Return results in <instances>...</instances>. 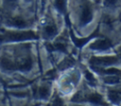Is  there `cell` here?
Returning <instances> with one entry per match:
<instances>
[{"mask_svg": "<svg viewBox=\"0 0 121 106\" xmlns=\"http://www.w3.org/2000/svg\"><path fill=\"white\" fill-rule=\"evenodd\" d=\"M36 35L32 31H8L0 35V41H22L27 39H35Z\"/></svg>", "mask_w": 121, "mask_h": 106, "instance_id": "6da1fadb", "label": "cell"}, {"mask_svg": "<svg viewBox=\"0 0 121 106\" xmlns=\"http://www.w3.org/2000/svg\"><path fill=\"white\" fill-rule=\"evenodd\" d=\"M93 18V12L91 8L88 5L83 6L82 10H81V15H80V22L82 25H85L89 23Z\"/></svg>", "mask_w": 121, "mask_h": 106, "instance_id": "7a4b0ae2", "label": "cell"}, {"mask_svg": "<svg viewBox=\"0 0 121 106\" xmlns=\"http://www.w3.org/2000/svg\"><path fill=\"white\" fill-rule=\"evenodd\" d=\"M16 67L22 71H27L32 67V60L29 57H25L21 59L17 63Z\"/></svg>", "mask_w": 121, "mask_h": 106, "instance_id": "3957f363", "label": "cell"}, {"mask_svg": "<svg viewBox=\"0 0 121 106\" xmlns=\"http://www.w3.org/2000/svg\"><path fill=\"white\" fill-rule=\"evenodd\" d=\"M91 62L97 65H109L114 63L116 62V58L114 57H103V58H95L92 59Z\"/></svg>", "mask_w": 121, "mask_h": 106, "instance_id": "277c9868", "label": "cell"}, {"mask_svg": "<svg viewBox=\"0 0 121 106\" xmlns=\"http://www.w3.org/2000/svg\"><path fill=\"white\" fill-rule=\"evenodd\" d=\"M111 45H112V43L109 40H107V39H99V40L95 41L91 45V47L94 48V49L104 50V49H107V48L111 47Z\"/></svg>", "mask_w": 121, "mask_h": 106, "instance_id": "5b68a950", "label": "cell"}, {"mask_svg": "<svg viewBox=\"0 0 121 106\" xmlns=\"http://www.w3.org/2000/svg\"><path fill=\"white\" fill-rule=\"evenodd\" d=\"M8 23H9V25L14 26H17V27H26L27 26V22L20 16H15V17L9 18L8 20Z\"/></svg>", "mask_w": 121, "mask_h": 106, "instance_id": "8992f818", "label": "cell"}, {"mask_svg": "<svg viewBox=\"0 0 121 106\" xmlns=\"http://www.w3.org/2000/svg\"><path fill=\"white\" fill-rule=\"evenodd\" d=\"M0 65L3 69H6V70H12L16 68V63L7 57H2L0 59Z\"/></svg>", "mask_w": 121, "mask_h": 106, "instance_id": "52a82bcc", "label": "cell"}, {"mask_svg": "<svg viewBox=\"0 0 121 106\" xmlns=\"http://www.w3.org/2000/svg\"><path fill=\"white\" fill-rule=\"evenodd\" d=\"M43 32H44V34H45L47 37L55 36L56 33H57V26H56L55 24H53V23L47 24V25H45L44 27H43Z\"/></svg>", "mask_w": 121, "mask_h": 106, "instance_id": "ba28073f", "label": "cell"}, {"mask_svg": "<svg viewBox=\"0 0 121 106\" xmlns=\"http://www.w3.org/2000/svg\"><path fill=\"white\" fill-rule=\"evenodd\" d=\"M37 96L41 98H45L49 95V88L46 85H42L37 89Z\"/></svg>", "mask_w": 121, "mask_h": 106, "instance_id": "9c48e42d", "label": "cell"}, {"mask_svg": "<svg viewBox=\"0 0 121 106\" xmlns=\"http://www.w3.org/2000/svg\"><path fill=\"white\" fill-rule=\"evenodd\" d=\"M88 100L95 103V104H103V98L102 97L97 93H93L88 96Z\"/></svg>", "mask_w": 121, "mask_h": 106, "instance_id": "30bf717a", "label": "cell"}, {"mask_svg": "<svg viewBox=\"0 0 121 106\" xmlns=\"http://www.w3.org/2000/svg\"><path fill=\"white\" fill-rule=\"evenodd\" d=\"M54 5H55V7L60 12H64V10H65V5H66V1L65 0H55Z\"/></svg>", "mask_w": 121, "mask_h": 106, "instance_id": "8fae6325", "label": "cell"}, {"mask_svg": "<svg viewBox=\"0 0 121 106\" xmlns=\"http://www.w3.org/2000/svg\"><path fill=\"white\" fill-rule=\"evenodd\" d=\"M52 48L56 49V50H60V51H65L66 49V45L64 44V42L62 41H58L55 44H52Z\"/></svg>", "mask_w": 121, "mask_h": 106, "instance_id": "7c38bea8", "label": "cell"}, {"mask_svg": "<svg viewBox=\"0 0 121 106\" xmlns=\"http://www.w3.org/2000/svg\"><path fill=\"white\" fill-rule=\"evenodd\" d=\"M109 97L112 101L113 102H118L119 99H120V96H119V93L115 92V91H111L109 93Z\"/></svg>", "mask_w": 121, "mask_h": 106, "instance_id": "4fadbf2b", "label": "cell"}, {"mask_svg": "<svg viewBox=\"0 0 121 106\" xmlns=\"http://www.w3.org/2000/svg\"><path fill=\"white\" fill-rule=\"evenodd\" d=\"M104 73L109 74V75H117V74H119V73H120V71H119V70H117V69H115V68H110V69L105 70V71H104Z\"/></svg>", "mask_w": 121, "mask_h": 106, "instance_id": "5bb4252c", "label": "cell"}, {"mask_svg": "<svg viewBox=\"0 0 121 106\" xmlns=\"http://www.w3.org/2000/svg\"><path fill=\"white\" fill-rule=\"evenodd\" d=\"M105 81L108 83H115L118 81V78L117 77H108L107 79H105Z\"/></svg>", "mask_w": 121, "mask_h": 106, "instance_id": "9a60e30c", "label": "cell"}, {"mask_svg": "<svg viewBox=\"0 0 121 106\" xmlns=\"http://www.w3.org/2000/svg\"><path fill=\"white\" fill-rule=\"evenodd\" d=\"M85 77H86V79H87L90 82H94V81H95V78L93 77V75H92L90 72L87 71V72L85 73Z\"/></svg>", "mask_w": 121, "mask_h": 106, "instance_id": "2e32d148", "label": "cell"}, {"mask_svg": "<svg viewBox=\"0 0 121 106\" xmlns=\"http://www.w3.org/2000/svg\"><path fill=\"white\" fill-rule=\"evenodd\" d=\"M116 1L117 0H105V2H106V4L107 5H113V4H115L116 3Z\"/></svg>", "mask_w": 121, "mask_h": 106, "instance_id": "e0dca14e", "label": "cell"}, {"mask_svg": "<svg viewBox=\"0 0 121 106\" xmlns=\"http://www.w3.org/2000/svg\"><path fill=\"white\" fill-rule=\"evenodd\" d=\"M7 1H9V2H15V1H17V0H7Z\"/></svg>", "mask_w": 121, "mask_h": 106, "instance_id": "ac0fdd59", "label": "cell"}, {"mask_svg": "<svg viewBox=\"0 0 121 106\" xmlns=\"http://www.w3.org/2000/svg\"><path fill=\"white\" fill-rule=\"evenodd\" d=\"M120 54H121V51H120Z\"/></svg>", "mask_w": 121, "mask_h": 106, "instance_id": "d6986e66", "label": "cell"}]
</instances>
